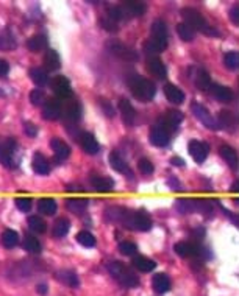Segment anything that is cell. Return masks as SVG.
<instances>
[{
	"mask_svg": "<svg viewBox=\"0 0 239 296\" xmlns=\"http://www.w3.org/2000/svg\"><path fill=\"white\" fill-rule=\"evenodd\" d=\"M42 117L45 120H56L61 117V101L58 98H49L42 106Z\"/></svg>",
	"mask_w": 239,
	"mask_h": 296,
	"instance_id": "8fae6325",
	"label": "cell"
},
{
	"mask_svg": "<svg viewBox=\"0 0 239 296\" xmlns=\"http://www.w3.org/2000/svg\"><path fill=\"white\" fill-rule=\"evenodd\" d=\"M216 122H218L219 128H224L227 131H233L236 128V117L230 111H222Z\"/></svg>",
	"mask_w": 239,
	"mask_h": 296,
	"instance_id": "7402d4cb",
	"label": "cell"
},
{
	"mask_svg": "<svg viewBox=\"0 0 239 296\" xmlns=\"http://www.w3.org/2000/svg\"><path fill=\"white\" fill-rule=\"evenodd\" d=\"M110 165L116 170V172H128L127 168V162L123 161V157L118 153V151H113L110 153Z\"/></svg>",
	"mask_w": 239,
	"mask_h": 296,
	"instance_id": "d590c367",
	"label": "cell"
},
{
	"mask_svg": "<svg viewBox=\"0 0 239 296\" xmlns=\"http://www.w3.org/2000/svg\"><path fill=\"white\" fill-rule=\"evenodd\" d=\"M175 208L180 214H191L196 212V201L194 200H178Z\"/></svg>",
	"mask_w": 239,
	"mask_h": 296,
	"instance_id": "ee69618b",
	"label": "cell"
},
{
	"mask_svg": "<svg viewBox=\"0 0 239 296\" xmlns=\"http://www.w3.org/2000/svg\"><path fill=\"white\" fill-rule=\"evenodd\" d=\"M219 153H221V156L225 159V162L229 164L233 170L238 168V154H236V151H235V148H232V147H229V145H221Z\"/></svg>",
	"mask_w": 239,
	"mask_h": 296,
	"instance_id": "4dcf8cb0",
	"label": "cell"
},
{
	"mask_svg": "<svg viewBox=\"0 0 239 296\" xmlns=\"http://www.w3.org/2000/svg\"><path fill=\"white\" fill-rule=\"evenodd\" d=\"M108 271L122 287H128V289L139 287L138 276H134L127 267H125L123 264H120V262H111V264H108Z\"/></svg>",
	"mask_w": 239,
	"mask_h": 296,
	"instance_id": "277c9868",
	"label": "cell"
},
{
	"mask_svg": "<svg viewBox=\"0 0 239 296\" xmlns=\"http://www.w3.org/2000/svg\"><path fill=\"white\" fill-rule=\"evenodd\" d=\"M69 227H71V223L67 222L66 219H60V220H56L55 224H53V237H64L67 232H69Z\"/></svg>",
	"mask_w": 239,
	"mask_h": 296,
	"instance_id": "74e56055",
	"label": "cell"
},
{
	"mask_svg": "<svg viewBox=\"0 0 239 296\" xmlns=\"http://www.w3.org/2000/svg\"><path fill=\"white\" fill-rule=\"evenodd\" d=\"M24 131H25V134L28 136V138H36V134H38V128L31 122H25L24 123Z\"/></svg>",
	"mask_w": 239,
	"mask_h": 296,
	"instance_id": "db71d44e",
	"label": "cell"
},
{
	"mask_svg": "<svg viewBox=\"0 0 239 296\" xmlns=\"http://www.w3.org/2000/svg\"><path fill=\"white\" fill-rule=\"evenodd\" d=\"M44 98H45V95L41 89H33L30 92V101L33 106H41L44 103Z\"/></svg>",
	"mask_w": 239,
	"mask_h": 296,
	"instance_id": "f907efd6",
	"label": "cell"
},
{
	"mask_svg": "<svg viewBox=\"0 0 239 296\" xmlns=\"http://www.w3.org/2000/svg\"><path fill=\"white\" fill-rule=\"evenodd\" d=\"M128 87L131 90V94L134 98H138L139 101H150L155 97L156 87L155 84L141 75H131L128 78Z\"/></svg>",
	"mask_w": 239,
	"mask_h": 296,
	"instance_id": "7a4b0ae2",
	"label": "cell"
},
{
	"mask_svg": "<svg viewBox=\"0 0 239 296\" xmlns=\"http://www.w3.org/2000/svg\"><path fill=\"white\" fill-rule=\"evenodd\" d=\"M194 83H196V87L199 90H208L210 86L213 84L211 83V76L207 71H203V69H199L196 72V78H194Z\"/></svg>",
	"mask_w": 239,
	"mask_h": 296,
	"instance_id": "1f68e13d",
	"label": "cell"
},
{
	"mask_svg": "<svg viewBox=\"0 0 239 296\" xmlns=\"http://www.w3.org/2000/svg\"><path fill=\"white\" fill-rule=\"evenodd\" d=\"M119 6L122 8L123 14H125V17H127V19L142 16V14H145V11H147V6L142 2H123Z\"/></svg>",
	"mask_w": 239,
	"mask_h": 296,
	"instance_id": "4fadbf2b",
	"label": "cell"
},
{
	"mask_svg": "<svg viewBox=\"0 0 239 296\" xmlns=\"http://www.w3.org/2000/svg\"><path fill=\"white\" fill-rule=\"evenodd\" d=\"M170 164H172V165H178V167H183L185 165V161H183V159H181V157H172V159H170Z\"/></svg>",
	"mask_w": 239,
	"mask_h": 296,
	"instance_id": "680465c9",
	"label": "cell"
},
{
	"mask_svg": "<svg viewBox=\"0 0 239 296\" xmlns=\"http://www.w3.org/2000/svg\"><path fill=\"white\" fill-rule=\"evenodd\" d=\"M66 206L67 209H69L71 212L80 215V214H83L88 208V200L86 198H69L66 201Z\"/></svg>",
	"mask_w": 239,
	"mask_h": 296,
	"instance_id": "d6a6232c",
	"label": "cell"
},
{
	"mask_svg": "<svg viewBox=\"0 0 239 296\" xmlns=\"http://www.w3.org/2000/svg\"><path fill=\"white\" fill-rule=\"evenodd\" d=\"M30 78L33 79V83L38 86H45L49 83V75L44 69H41V67H33V69H30Z\"/></svg>",
	"mask_w": 239,
	"mask_h": 296,
	"instance_id": "e575fe53",
	"label": "cell"
},
{
	"mask_svg": "<svg viewBox=\"0 0 239 296\" xmlns=\"http://www.w3.org/2000/svg\"><path fill=\"white\" fill-rule=\"evenodd\" d=\"M230 17H232V22L235 25H238L239 24V8H232L230 9Z\"/></svg>",
	"mask_w": 239,
	"mask_h": 296,
	"instance_id": "9f6ffc18",
	"label": "cell"
},
{
	"mask_svg": "<svg viewBox=\"0 0 239 296\" xmlns=\"http://www.w3.org/2000/svg\"><path fill=\"white\" fill-rule=\"evenodd\" d=\"M210 90H211L213 97L218 101H222V103H230L233 100V92L230 87H225L222 84H211Z\"/></svg>",
	"mask_w": 239,
	"mask_h": 296,
	"instance_id": "ac0fdd59",
	"label": "cell"
},
{
	"mask_svg": "<svg viewBox=\"0 0 239 296\" xmlns=\"http://www.w3.org/2000/svg\"><path fill=\"white\" fill-rule=\"evenodd\" d=\"M2 243L5 248H14L19 243V235L13 229H6L2 234Z\"/></svg>",
	"mask_w": 239,
	"mask_h": 296,
	"instance_id": "ab89813d",
	"label": "cell"
},
{
	"mask_svg": "<svg viewBox=\"0 0 239 296\" xmlns=\"http://www.w3.org/2000/svg\"><path fill=\"white\" fill-rule=\"evenodd\" d=\"M147 69L150 71V74H153L156 78H166L167 75V69H166V66L163 64L161 60H158V58H150L149 61H147Z\"/></svg>",
	"mask_w": 239,
	"mask_h": 296,
	"instance_id": "f546056e",
	"label": "cell"
},
{
	"mask_svg": "<svg viewBox=\"0 0 239 296\" xmlns=\"http://www.w3.org/2000/svg\"><path fill=\"white\" fill-rule=\"evenodd\" d=\"M99 24L100 27L107 30L108 33H116L119 30V25H118V22L116 20H113L110 16H104V17H100L99 19Z\"/></svg>",
	"mask_w": 239,
	"mask_h": 296,
	"instance_id": "bcb514c9",
	"label": "cell"
},
{
	"mask_svg": "<svg viewBox=\"0 0 239 296\" xmlns=\"http://www.w3.org/2000/svg\"><path fill=\"white\" fill-rule=\"evenodd\" d=\"M181 122H183V114L180 111H167L164 116L158 120V125L170 133V131L177 130Z\"/></svg>",
	"mask_w": 239,
	"mask_h": 296,
	"instance_id": "9c48e42d",
	"label": "cell"
},
{
	"mask_svg": "<svg viewBox=\"0 0 239 296\" xmlns=\"http://www.w3.org/2000/svg\"><path fill=\"white\" fill-rule=\"evenodd\" d=\"M77 242L86 248H93V246H96V237L89 231H80L77 234Z\"/></svg>",
	"mask_w": 239,
	"mask_h": 296,
	"instance_id": "b9f144b4",
	"label": "cell"
},
{
	"mask_svg": "<svg viewBox=\"0 0 239 296\" xmlns=\"http://www.w3.org/2000/svg\"><path fill=\"white\" fill-rule=\"evenodd\" d=\"M131 262H133V267L138 268L142 273H149V271L155 270V267H156L155 260L145 257V256H134Z\"/></svg>",
	"mask_w": 239,
	"mask_h": 296,
	"instance_id": "f1b7e54d",
	"label": "cell"
},
{
	"mask_svg": "<svg viewBox=\"0 0 239 296\" xmlns=\"http://www.w3.org/2000/svg\"><path fill=\"white\" fill-rule=\"evenodd\" d=\"M174 249L180 257H196L202 253V248L191 242H178L174 245Z\"/></svg>",
	"mask_w": 239,
	"mask_h": 296,
	"instance_id": "5bb4252c",
	"label": "cell"
},
{
	"mask_svg": "<svg viewBox=\"0 0 239 296\" xmlns=\"http://www.w3.org/2000/svg\"><path fill=\"white\" fill-rule=\"evenodd\" d=\"M170 133L167 130H164L163 127H159V125H153L152 130H150V134H149V141L152 145L155 147H166L169 144V139H170Z\"/></svg>",
	"mask_w": 239,
	"mask_h": 296,
	"instance_id": "7c38bea8",
	"label": "cell"
},
{
	"mask_svg": "<svg viewBox=\"0 0 239 296\" xmlns=\"http://www.w3.org/2000/svg\"><path fill=\"white\" fill-rule=\"evenodd\" d=\"M167 45H163V44H159L153 39H149V41H145L144 42V52L147 55H158V53H161L166 50Z\"/></svg>",
	"mask_w": 239,
	"mask_h": 296,
	"instance_id": "60d3db41",
	"label": "cell"
},
{
	"mask_svg": "<svg viewBox=\"0 0 239 296\" xmlns=\"http://www.w3.org/2000/svg\"><path fill=\"white\" fill-rule=\"evenodd\" d=\"M24 249H27L28 253H33V254H38L41 253V243L36 237L33 235H27L24 238Z\"/></svg>",
	"mask_w": 239,
	"mask_h": 296,
	"instance_id": "7bdbcfd3",
	"label": "cell"
},
{
	"mask_svg": "<svg viewBox=\"0 0 239 296\" xmlns=\"http://www.w3.org/2000/svg\"><path fill=\"white\" fill-rule=\"evenodd\" d=\"M119 111H120V114H122V120H123V123L127 125V127H133L134 125V120H136V111H134V108H133V105L130 103L128 100H125V98H122L120 101H119Z\"/></svg>",
	"mask_w": 239,
	"mask_h": 296,
	"instance_id": "2e32d148",
	"label": "cell"
},
{
	"mask_svg": "<svg viewBox=\"0 0 239 296\" xmlns=\"http://www.w3.org/2000/svg\"><path fill=\"white\" fill-rule=\"evenodd\" d=\"M152 286L156 293H166V292H169L172 284H170V279L167 275H164V273H158V275H155L152 279Z\"/></svg>",
	"mask_w": 239,
	"mask_h": 296,
	"instance_id": "cb8c5ba5",
	"label": "cell"
},
{
	"mask_svg": "<svg viewBox=\"0 0 239 296\" xmlns=\"http://www.w3.org/2000/svg\"><path fill=\"white\" fill-rule=\"evenodd\" d=\"M189 153H191L192 157H194V161L197 164H202L205 159L208 157L210 145L207 142H202V141H191L189 142Z\"/></svg>",
	"mask_w": 239,
	"mask_h": 296,
	"instance_id": "30bf717a",
	"label": "cell"
},
{
	"mask_svg": "<svg viewBox=\"0 0 239 296\" xmlns=\"http://www.w3.org/2000/svg\"><path fill=\"white\" fill-rule=\"evenodd\" d=\"M169 186H170V189H172V190H181L180 181H178L177 178H170V179H169Z\"/></svg>",
	"mask_w": 239,
	"mask_h": 296,
	"instance_id": "6f0895ef",
	"label": "cell"
},
{
	"mask_svg": "<svg viewBox=\"0 0 239 296\" xmlns=\"http://www.w3.org/2000/svg\"><path fill=\"white\" fill-rule=\"evenodd\" d=\"M56 279L71 289H77L80 286V279L74 270H60L56 273Z\"/></svg>",
	"mask_w": 239,
	"mask_h": 296,
	"instance_id": "d6986e66",
	"label": "cell"
},
{
	"mask_svg": "<svg viewBox=\"0 0 239 296\" xmlns=\"http://www.w3.org/2000/svg\"><path fill=\"white\" fill-rule=\"evenodd\" d=\"M77 139H78L80 145H82V148L85 150V153H88V154L99 153V144L91 133H80V136H77Z\"/></svg>",
	"mask_w": 239,
	"mask_h": 296,
	"instance_id": "9a60e30c",
	"label": "cell"
},
{
	"mask_svg": "<svg viewBox=\"0 0 239 296\" xmlns=\"http://www.w3.org/2000/svg\"><path fill=\"white\" fill-rule=\"evenodd\" d=\"M16 206L20 212H28L31 209V200L30 198H17Z\"/></svg>",
	"mask_w": 239,
	"mask_h": 296,
	"instance_id": "f5cc1de1",
	"label": "cell"
},
{
	"mask_svg": "<svg viewBox=\"0 0 239 296\" xmlns=\"http://www.w3.org/2000/svg\"><path fill=\"white\" fill-rule=\"evenodd\" d=\"M50 147H52L53 153L56 154V157L61 159V161L71 154L69 145H67L63 139H52V141H50Z\"/></svg>",
	"mask_w": 239,
	"mask_h": 296,
	"instance_id": "83f0119b",
	"label": "cell"
},
{
	"mask_svg": "<svg viewBox=\"0 0 239 296\" xmlns=\"http://www.w3.org/2000/svg\"><path fill=\"white\" fill-rule=\"evenodd\" d=\"M191 109H192V112H194V116L200 120V123H203L208 130H213V131L219 130L218 122H216V119L211 116V112H210L207 108H205L203 105H200V103H192V105H191Z\"/></svg>",
	"mask_w": 239,
	"mask_h": 296,
	"instance_id": "52a82bcc",
	"label": "cell"
},
{
	"mask_svg": "<svg viewBox=\"0 0 239 296\" xmlns=\"http://www.w3.org/2000/svg\"><path fill=\"white\" fill-rule=\"evenodd\" d=\"M177 31H178V36L186 41V42H191V41H194L196 38V30L192 28L191 25L185 24V22H181V24H178L177 27Z\"/></svg>",
	"mask_w": 239,
	"mask_h": 296,
	"instance_id": "8d00e7d4",
	"label": "cell"
},
{
	"mask_svg": "<svg viewBox=\"0 0 239 296\" xmlns=\"http://www.w3.org/2000/svg\"><path fill=\"white\" fill-rule=\"evenodd\" d=\"M164 94H166V98L174 105H181L186 98L183 90L178 89L175 84H170V83L164 86Z\"/></svg>",
	"mask_w": 239,
	"mask_h": 296,
	"instance_id": "ffe728a7",
	"label": "cell"
},
{
	"mask_svg": "<svg viewBox=\"0 0 239 296\" xmlns=\"http://www.w3.org/2000/svg\"><path fill=\"white\" fill-rule=\"evenodd\" d=\"M136 245L133 242H120L119 243V253L123 256H134L136 254Z\"/></svg>",
	"mask_w": 239,
	"mask_h": 296,
	"instance_id": "681fc988",
	"label": "cell"
},
{
	"mask_svg": "<svg viewBox=\"0 0 239 296\" xmlns=\"http://www.w3.org/2000/svg\"><path fill=\"white\" fill-rule=\"evenodd\" d=\"M31 167H33V170L38 173V175H42V176H45V175H49V172H50V165H49V162H47V159H45L42 154H39V153H36L35 156H33V162H31Z\"/></svg>",
	"mask_w": 239,
	"mask_h": 296,
	"instance_id": "4316f807",
	"label": "cell"
},
{
	"mask_svg": "<svg viewBox=\"0 0 239 296\" xmlns=\"http://www.w3.org/2000/svg\"><path fill=\"white\" fill-rule=\"evenodd\" d=\"M44 66L45 69L53 72V71H58L61 67V60H60V55L56 53L55 50L49 49L47 52L44 53Z\"/></svg>",
	"mask_w": 239,
	"mask_h": 296,
	"instance_id": "603a6c76",
	"label": "cell"
},
{
	"mask_svg": "<svg viewBox=\"0 0 239 296\" xmlns=\"http://www.w3.org/2000/svg\"><path fill=\"white\" fill-rule=\"evenodd\" d=\"M194 234H196L194 237H197V238H203V234H205V231H203V229H197Z\"/></svg>",
	"mask_w": 239,
	"mask_h": 296,
	"instance_id": "94428289",
	"label": "cell"
},
{
	"mask_svg": "<svg viewBox=\"0 0 239 296\" xmlns=\"http://www.w3.org/2000/svg\"><path fill=\"white\" fill-rule=\"evenodd\" d=\"M181 16L185 17V24L191 25L194 30H199L205 35H210V36H219V31L214 30L210 24L208 20L205 19L197 9H192V8H185L181 11Z\"/></svg>",
	"mask_w": 239,
	"mask_h": 296,
	"instance_id": "3957f363",
	"label": "cell"
},
{
	"mask_svg": "<svg viewBox=\"0 0 239 296\" xmlns=\"http://www.w3.org/2000/svg\"><path fill=\"white\" fill-rule=\"evenodd\" d=\"M28 226L33 232H38V234H44L45 229H47V224H45V222L41 217H38V215H31L28 219Z\"/></svg>",
	"mask_w": 239,
	"mask_h": 296,
	"instance_id": "f35d334b",
	"label": "cell"
},
{
	"mask_svg": "<svg viewBox=\"0 0 239 296\" xmlns=\"http://www.w3.org/2000/svg\"><path fill=\"white\" fill-rule=\"evenodd\" d=\"M107 47H108V50L113 55H116L118 58H120V60H125V61H138V58H139L138 53H136L133 49L127 47V45H123L119 41H110L107 44Z\"/></svg>",
	"mask_w": 239,
	"mask_h": 296,
	"instance_id": "8992f818",
	"label": "cell"
},
{
	"mask_svg": "<svg viewBox=\"0 0 239 296\" xmlns=\"http://www.w3.org/2000/svg\"><path fill=\"white\" fill-rule=\"evenodd\" d=\"M9 74V64L5 60H0V76H6Z\"/></svg>",
	"mask_w": 239,
	"mask_h": 296,
	"instance_id": "11a10c76",
	"label": "cell"
},
{
	"mask_svg": "<svg viewBox=\"0 0 239 296\" xmlns=\"http://www.w3.org/2000/svg\"><path fill=\"white\" fill-rule=\"evenodd\" d=\"M50 87L55 92V95L60 100L72 95V89H71V81L63 75H56L50 79Z\"/></svg>",
	"mask_w": 239,
	"mask_h": 296,
	"instance_id": "ba28073f",
	"label": "cell"
},
{
	"mask_svg": "<svg viewBox=\"0 0 239 296\" xmlns=\"http://www.w3.org/2000/svg\"><path fill=\"white\" fill-rule=\"evenodd\" d=\"M194 201H196V212H200L203 215H207V217L214 215L213 204L210 201H205V200H194Z\"/></svg>",
	"mask_w": 239,
	"mask_h": 296,
	"instance_id": "f6af8a7d",
	"label": "cell"
},
{
	"mask_svg": "<svg viewBox=\"0 0 239 296\" xmlns=\"http://www.w3.org/2000/svg\"><path fill=\"white\" fill-rule=\"evenodd\" d=\"M47 44H49V41L45 35H35L27 41V47L30 52L38 53V52H42L44 49H47Z\"/></svg>",
	"mask_w": 239,
	"mask_h": 296,
	"instance_id": "d4e9b609",
	"label": "cell"
},
{
	"mask_svg": "<svg viewBox=\"0 0 239 296\" xmlns=\"http://www.w3.org/2000/svg\"><path fill=\"white\" fill-rule=\"evenodd\" d=\"M36 292L39 295H45V293H47V286H45V284H39V286L36 287Z\"/></svg>",
	"mask_w": 239,
	"mask_h": 296,
	"instance_id": "91938a15",
	"label": "cell"
},
{
	"mask_svg": "<svg viewBox=\"0 0 239 296\" xmlns=\"http://www.w3.org/2000/svg\"><path fill=\"white\" fill-rule=\"evenodd\" d=\"M153 41L163 44V45H167V27H166V22L158 19L153 22L152 25V38Z\"/></svg>",
	"mask_w": 239,
	"mask_h": 296,
	"instance_id": "e0dca14e",
	"label": "cell"
},
{
	"mask_svg": "<svg viewBox=\"0 0 239 296\" xmlns=\"http://www.w3.org/2000/svg\"><path fill=\"white\" fill-rule=\"evenodd\" d=\"M119 223H122L125 227L133 231H150L152 227V219L149 217V214L145 211H128V209H122Z\"/></svg>",
	"mask_w": 239,
	"mask_h": 296,
	"instance_id": "6da1fadb",
	"label": "cell"
},
{
	"mask_svg": "<svg viewBox=\"0 0 239 296\" xmlns=\"http://www.w3.org/2000/svg\"><path fill=\"white\" fill-rule=\"evenodd\" d=\"M224 64L227 69H230V71H235L238 69V66H239V56L236 52H229V53H225L224 55Z\"/></svg>",
	"mask_w": 239,
	"mask_h": 296,
	"instance_id": "7dc6e473",
	"label": "cell"
},
{
	"mask_svg": "<svg viewBox=\"0 0 239 296\" xmlns=\"http://www.w3.org/2000/svg\"><path fill=\"white\" fill-rule=\"evenodd\" d=\"M99 105H100L102 109H104L105 116H108V117H115V116H116V111H115V108H113V105L110 103L108 100L100 98V100H99Z\"/></svg>",
	"mask_w": 239,
	"mask_h": 296,
	"instance_id": "816d5d0a",
	"label": "cell"
},
{
	"mask_svg": "<svg viewBox=\"0 0 239 296\" xmlns=\"http://www.w3.org/2000/svg\"><path fill=\"white\" fill-rule=\"evenodd\" d=\"M16 49V38L9 28H3L0 31V50L9 52Z\"/></svg>",
	"mask_w": 239,
	"mask_h": 296,
	"instance_id": "44dd1931",
	"label": "cell"
},
{
	"mask_svg": "<svg viewBox=\"0 0 239 296\" xmlns=\"http://www.w3.org/2000/svg\"><path fill=\"white\" fill-rule=\"evenodd\" d=\"M56 209H58V206H56V203L53 198H41L38 201V211L42 214V215H55Z\"/></svg>",
	"mask_w": 239,
	"mask_h": 296,
	"instance_id": "836d02e7",
	"label": "cell"
},
{
	"mask_svg": "<svg viewBox=\"0 0 239 296\" xmlns=\"http://www.w3.org/2000/svg\"><path fill=\"white\" fill-rule=\"evenodd\" d=\"M91 183L99 192H111L115 189V181L107 176H91Z\"/></svg>",
	"mask_w": 239,
	"mask_h": 296,
	"instance_id": "484cf974",
	"label": "cell"
},
{
	"mask_svg": "<svg viewBox=\"0 0 239 296\" xmlns=\"http://www.w3.org/2000/svg\"><path fill=\"white\" fill-rule=\"evenodd\" d=\"M60 101H63V105H61L63 117L69 122H77L80 119V116H82V106H80L78 100L74 98L72 95H69Z\"/></svg>",
	"mask_w": 239,
	"mask_h": 296,
	"instance_id": "5b68a950",
	"label": "cell"
},
{
	"mask_svg": "<svg viewBox=\"0 0 239 296\" xmlns=\"http://www.w3.org/2000/svg\"><path fill=\"white\" fill-rule=\"evenodd\" d=\"M138 168H139V172H141V173H144V175H152V173H153V170H155V167H153L152 161H150V159H147V157L139 159Z\"/></svg>",
	"mask_w": 239,
	"mask_h": 296,
	"instance_id": "c3c4849f",
	"label": "cell"
}]
</instances>
